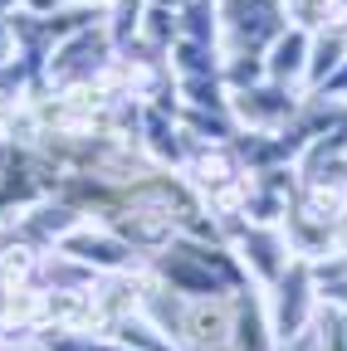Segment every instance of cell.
I'll return each instance as SVG.
<instances>
[{
    "label": "cell",
    "mask_w": 347,
    "mask_h": 351,
    "mask_svg": "<svg viewBox=\"0 0 347 351\" xmlns=\"http://www.w3.org/2000/svg\"><path fill=\"white\" fill-rule=\"evenodd\" d=\"M313 288H318V302L323 307L347 313V249H337L323 263H313Z\"/></svg>",
    "instance_id": "obj_16"
},
{
    "label": "cell",
    "mask_w": 347,
    "mask_h": 351,
    "mask_svg": "<svg viewBox=\"0 0 347 351\" xmlns=\"http://www.w3.org/2000/svg\"><path fill=\"white\" fill-rule=\"evenodd\" d=\"M337 239H342V249H347V210H342V225H337Z\"/></svg>",
    "instance_id": "obj_25"
},
{
    "label": "cell",
    "mask_w": 347,
    "mask_h": 351,
    "mask_svg": "<svg viewBox=\"0 0 347 351\" xmlns=\"http://www.w3.org/2000/svg\"><path fill=\"white\" fill-rule=\"evenodd\" d=\"M303 351H347V337H342V313L337 307H323L318 313V322H313V332L298 341ZM293 351V346H289Z\"/></svg>",
    "instance_id": "obj_19"
},
{
    "label": "cell",
    "mask_w": 347,
    "mask_h": 351,
    "mask_svg": "<svg viewBox=\"0 0 347 351\" xmlns=\"http://www.w3.org/2000/svg\"><path fill=\"white\" fill-rule=\"evenodd\" d=\"M177 327L181 351H230L235 341V298H201V302H181Z\"/></svg>",
    "instance_id": "obj_7"
},
{
    "label": "cell",
    "mask_w": 347,
    "mask_h": 351,
    "mask_svg": "<svg viewBox=\"0 0 347 351\" xmlns=\"http://www.w3.org/2000/svg\"><path fill=\"white\" fill-rule=\"evenodd\" d=\"M347 64V25H328L313 34V54H309V78H303V98L318 93V88Z\"/></svg>",
    "instance_id": "obj_13"
},
{
    "label": "cell",
    "mask_w": 347,
    "mask_h": 351,
    "mask_svg": "<svg viewBox=\"0 0 347 351\" xmlns=\"http://www.w3.org/2000/svg\"><path fill=\"white\" fill-rule=\"evenodd\" d=\"M309 98H323V103H333V108H347V64L318 88V93H309Z\"/></svg>",
    "instance_id": "obj_21"
},
{
    "label": "cell",
    "mask_w": 347,
    "mask_h": 351,
    "mask_svg": "<svg viewBox=\"0 0 347 351\" xmlns=\"http://www.w3.org/2000/svg\"><path fill=\"white\" fill-rule=\"evenodd\" d=\"M54 254H64V258H74V263H83L93 278H108V274H127V269H142V254L127 244V239H117L108 225H98V219H83V225H74L64 239H59V249Z\"/></svg>",
    "instance_id": "obj_5"
},
{
    "label": "cell",
    "mask_w": 347,
    "mask_h": 351,
    "mask_svg": "<svg viewBox=\"0 0 347 351\" xmlns=\"http://www.w3.org/2000/svg\"><path fill=\"white\" fill-rule=\"evenodd\" d=\"M177 20H181V39L215 44V49H221V0H186L177 10Z\"/></svg>",
    "instance_id": "obj_15"
},
{
    "label": "cell",
    "mask_w": 347,
    "mask_h": 351,
    "mask_svg": "<svg viewBox=\"0 0 347 351\" xmlns=\"http://www.w3.org/2000/svg\"><path fill=\"white\" fill-rule=\"evenodd\" d=\"M137 137H142V152L152 156V166H161V171H186L191 142L181 137L177 112H161V108H147V103H142V112H137Z\"/></svg>",
    "instance_id": "obj_8"
},
{
    "label": "cell",
    "mask_w": 347,
    "mask_h": 351,
    "mask_svg": "<svg viewBox=\"0 0 347 351\" xmlns=\"http://www.w3.org/2000/svg\"><path fill=\"white\" fill-rule=\"evenodd\" d=\"M221 230H225V244L235 249V258L245 263V274H249V283L259 293H269L289 274L293 254H289V239H284L279 225H249V219H240V215H225Z\"/></svg>",
    "instance_id": "obj_4"
},
{
    "label": "cell",
    "mask_w": 347,
    "mask_h": 351,
    "mask_svg": "<svg viewBox=\"0 0 347 351\" xmlns=\"http://www.w3.org/2000/svg\"><path fill=\"white\" fill-rule=\"evenodd\" d=\"M147 10H152V0H113V5H108L103 25H108V34H113L117 49H133V44H137Z\"/></svg>",
    "instance_id": "obj_17"
},
{
    "label": "cell",
    "mask_w": 347,
    "mask_h": 351,
    "mask_svg": "<svg viewBox=\"0 0 347 351\" xmlns=\"http://www.w3.org/2000/svg\"><path fill=\"white\" fill-rule=\"evenodd\" d=\"M221 78H225L230 93H240V88H254V83H265V78H269V73H265V54H230V59L221 64Z\"/></svg>",
    "instance_id": "obj_20"
},
{
    "label": "cell",
    "mask_w": 347,
    "mask_h": 351,
    "mask_svg": "<svg viewBox=\"0 0 347 351\" xmlns=\"http://www.w3.org/2000/svg\"><path fill=\"white\" fill-rule=\"evenodd\" d=\"M265 313H269V332H274L279 351L298 346L303 337L313 332V322L323 313L318 288H313V263H303V258L289 263V274L265 293Z\"/></svg>",
    "instance_id": "obj_2"
},
{
    "label": "cell",
    "mask_w": 347,
    "mask_h": 351,
    "mask_svg": "<svg viewBox=\"0 0 347 351\" xmlns=\"http://www.w3.org/2000/svg\"><path fill=\"white\" fill-rule=\"evenodd\" d=\"M284 20L298 25V29H309V34H318V29L337 25V5L333 0H284Z\"/></svg>",
    "instance_id": "obj_18"
},
{
    "label": "cell",
    "mask_w": 347,
    "mask_h": 351,
    "mask_svg": "<svg viewBox=\"0 0 347 351\" xmlns=\"http://www.w3.org/2000/svg\"><path fill=\"white\" fill-rule=\"evenodd\" d=\"M177 127H181V137L191 142V152L196 147H225V142H235L240 137V127H235V117L230 112H210V108H177Z\"/></svg>",
    "instance_id": "obj_12"
},
{
    "label": "cell",
    "mask_w": 347,
    "mask_h": 351,
    "mask_svg": "<svg viewBox=\"0 0 347 351\" xmlns=\"http://www.w3.org/2000/svg\"><path fill=\"white\" fill-rule=\"evenodd\" d=\"M20 59V39H15V25H10V10H0V69Z\"/></svg>",
    "instance_id": "obj_22"
},
{
    "label": "cell",
    "mask_w": 347,
    "mask_h": 351,
    "mask_svg": "<svg viewBox=\"0 0 347 351\" xmlns=\"http://www.w3.org/2000/svg\"><path fill=\"white\" fill-rule=\"evenodd\" d=\"M64 5H78V10H89V15H108L113 0H64Z\"/></svg>",
    "instance_id": "obj_24"
},
{
    "label": "cell",
    "mask_w": 347,
    "mask_h": 351,
    "mask_svg": "<svg viewBox=\"0 0 347 351\" xmlns=\"http://www.w3.org/2000/svg\"><path fill=\"white\" fill-rule=\"evenodd\" d=\"M166 64L177 78H221V49L215 44H196V39H177L166 49Z\"/></svg>",
    "instance_id": "obj_14"
},
{
    "label": "cell",
    "mask_w": 347,
    "mask_h": 351,
    "mask_svg": "<svg viewBox=\"0 0 347 351\" xmlns=\"http://www.w3.org/2000/svg\"><path fill=\"white\" fill-rule=\"evenodd\" d=\"M113 59H117V44H113L108 25L93 20V25H83L78 34L59 39L54 49H49V59H45V83L54 88V93L78 88V83H93Z\"/></svg>",
    "instance_id": "obj_3"
},
{
    "label": "cell",
    "mask_w": 347,
    "mask_h": 351,
    "mask_svg": "<svg viewBox=\"0 0 347 351\" xmlns=\"http://www.w3.org/2000/svg\"><path fill=\"white\" fill-rule=\"evenodd\" d=\"M309 54H313V34L298 29V25H284L269 49H265V73L269 83H284L293 93H303V78H309Z\"/></svg>",
    "instance_id": "obj_9"
},
{
    "label": "cell",
    "mask_w": 347,
    "mask_h": 351,
    "mask_svg": "<svg viewBox=\"0 0 347 351\" xmlns=\"http://www.w3.org/2000/svg\"><path fill=\"white\" fill-rule=\"evenodd\" d=\"M298 108H303V93H293L284 83H269V78L230 93V117L240 132H284Z\"/></svg>",
    "instance_id": "obj_6"
},
{
    "label": "cell",
    "mask_w": 347,
    "mask_h": 351,
    "mask_svg": "<svg viewBox=\"0 0 347 351\" xmlns=\"http://www.w3.org/2000/svg\"><path fill=\"white\" fill-rule=\"evenodd\" d=\"M230 351H279L274 332H269V313H265V293L254 283L235 293V341Z\"/></svg>",
    "instance_id": "obj_10"
},
{
    "label": "cell",
    "mask_w": 347,
    "mask_h": 351,
    "mask_svg": "<svg viewBox=\"0 0 347 351\" xmlns=\"http://www.w3.org/2000/svg\"><path fill=\"white\" fill-rule=\"evenodd\" d=\"M284 239H289V254L293 258H303V263H323L328 254H337L342 249V239H337V230H328V225H318V219H309L303 210H293L289 205V215H284Z\"/></svg>",
    "instance_id": "obj_11"
},
{
    "label": "cell",
    "mask_w": 347,
    "mask_h": 351,
    "mask_svg": "<svg viewBox=\"0 0 347 351\" xmlns=\"http://www.w3.org/2000/svg\"><path fill=\"white\" fill-rule=\"evenodd\" d=\"M157 283L181 298V302H201V298H235L240 288H249L245 263L235 258L230 244H210V239H171L157 258H152Z\"/></svg>",
    "instance_id": "obj_1"
},
{
    "label": "cell",
    "mask_w": 347,
    "mask_h": 351,
    "mask_svg": "<svg viewBox=\"0 0 347 351\" xmlns=\"http://www.w3.org/2000/svg\"><path fill=\"white\" fill-rule=\"evenodd\" d=\"M152 5H171V10H181V5H186V0H152Z\"/></svg>",
    "instance_id": "obj_26"
},
{
    "label": "cell",
    "mask_w": 347,
    "mask_h": 351,
    "mask_svg": "<svg viewBox=\"0 0 347 351\" xmlns=\"http://www.w3.org/2000/svg\"><path fill=\"white\" fill-rule=\"evenodd\" d=\"M78 351H133V346H122L113 337H89V341H78Z\"/></svg>",
    "instance_id": "obj_23"
},
{
    "label": "cell",
    "mask_w": 347,
    "mask_h": 351,
    "mask_svg": "<svg viewBox=\"0 0 347 351\" xmlns=\"http://www.w3.org/2000/svg\"><path fill=\"white\" fill-rule=\"evenodd\" d=\"M0 351H10V341H5V332H0Z\"/></svg>",
    "instance_id": "obj_27"
}]
</instances>
